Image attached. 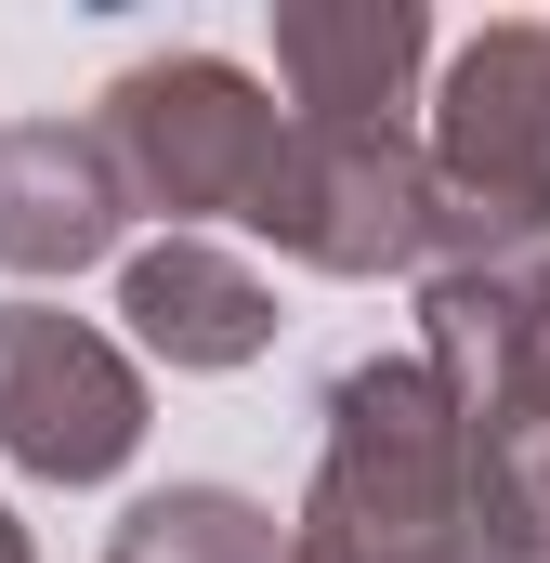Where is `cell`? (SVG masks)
Listing matches in <instances>:
<instances>
[{
    "mask_svg": "<svg viewBox=\"0 0 550 563\" xmlns=\"http://www.w3.org/2000/svg\"><path fill=\"white\" fill-rule=\"evenodd\" d=\"M288 563H485L472 432L419 354H367L328 380V459L288 525Z\"/></svg>",
    "mask_w": 550,
    "mask_h": 563,
    "instance_id": "1",
    "label": "cell"
},
{
    "mask_svg": "<svg viewBox=\"0 0 550 563\" xmlns=\"http://www.w3.org/2000/svg\"><path fill=\"white\" fill-rule=\"evenodd\" d=\"M432 170H446V263L432 276H498L550 250V26L512 13L459 40L432 92Z\"/></svg>",
    "mask_w": 550,
    "mask_h": 563,
    "instance_id": "2",
    "label": "cell"
},
{
    "mask_svg": "<svg viewBox=\"0 0 550 563\" xmlns=\"http://www.w3.org/2000/svg\"><path fill=\"white\" fill-rule=\"evenodd\" d=\"M250 223L315 276H407L446 263V170L407 119H288V157Z\"/></svg>",
    "mask_w": 550,
    "mask_h": 563,
    "instance_id": "3",
    "label": "cell"
},
{
    "mask_svg": "<svg viewBox=\"0 0 550 563\" xmlns=\"http://www.w3.org/2000/svg\"><path fill=\"white\" fill-rule=\"evenodd\" d=\"M92 132L119 144L132 210H170V236L250 223L263 184H275V157H288V119L263 106V79L223 66V53H157V66H132Z\"/></svg>",
    "mask_w": 550,
    "mask_h": 563,
    "instance_id": "4",
    "label": "cell"
},
{
    "mask_svg": "<svg viewBox=\"0 0 550 563\" xmlns=\"http://www.w3.org/2000/svg\"><path fill=\"white\" fill-rule=\"evenodd\" d=\"M144 445V367L66 301H0V459L40 485H106Z\"/></svg>",
    "mask_w": 550,
    "mask_h": 563,
    "instance_id": "5",
    "label": "cell"
},
{
    "mask_svg": "<svg viewBox=\"0 0 550 563\" xmlns=\"http://www.w3.org/2000/svg\"><path fill=\"white\" fill-rule=\"evenodd\" d=\"M419 367L472 445H550V250L498 276H432L419 288Z\"/></svg>",
    "mask_w": 550,
    "mask_h": 563,
    "instance_id": "6",
    "label": "cell"
},
{
    "mask_svg": "<svg viewBox=\"0 0 550 563\" xmlns=\"http://www.w3.org/2000/svg\"><path fill=\"white\" fill-rule=\"evenodd\" d=\"M132 223V184H119V144L79 132V119H13L0 132V263L13 276H79L106 263Z\"/></svg>",
    "mask_w": 550,
    "mask_h": 563,
    "instance_id": "7",
    "label": "cell"
},
{
    "mask_svg": "<svg viewBox=\"0 0 550 563\" xmlns=\"http://www.w3.org/2000/svg\"><path fill=\"white\" fill-rule=\"evenodd\" d=\"M119 314H132V341L157 367H250L275 341V288L237 263V250H210V236H157L132 250V276H119Z\"/></svg>",
    "mask_w": 550,
    "mask_h": 563,
    "instance_id": "8",
    "label": "cell"
},
{
    "mask_svg": "<svg viewBox=\"0 0 550 563\" xmlns=\"http://www.w3.org/2000/svg\"><path fill=\"white\" fill-rule=\"evenodd\" d=\"M419 53H432L419 0H275V66L301 119H394Z\"/></svg>",
    "mask_w": 550,
    "mask_h": 563,
    "instance_id": "9",
    "label": "cell"
},
{
    "mask_svg": "<svg viewBox=\"0 0 550 563\" xmlns=\"http://www.w3.org/2000/svg\"><path fill=\"white\" fill-rule=\"evenodd\" d=\"M106 563H288V538H275L263 498H237V485H157V498L119 511Z\"/></svg>",
    "mask_w": 550,
    "mask_h": 563,
    "instance_id": "10",
    "label": "cell"
},
{
    "mask_svg": "<svg viewBox=\"0 0 550 563\" xmlns=\"http://www.w3.org/2000/svg\"><path fill=\"white\" fill-rule=\"evenodd\" d=\"M0 563H26V525H13V511H0Z\"/></svg>",
    "mask_w": 550,
    "mask_h": 563,
    "instance_id": "11",
    "label": "cell"
}]
</instances>
